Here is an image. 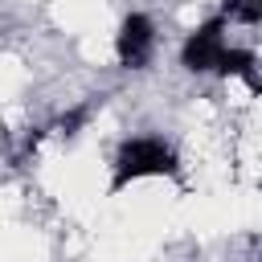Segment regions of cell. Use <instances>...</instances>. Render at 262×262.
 <instances>
[{"label":"cell","mask_w":262,"mask_h":262,"mask_svg":"<svg viewBox=\"0 0 262 262\" xmlns=\"http://www.w3.org/2000/svg\"><path fill=\"white\" fill-rule=\"evenodd\" d=\"M156 49V25L143 16V12H131L123 25H119V37H115V53L127 70H143L147 57Z\"/></svg>","instance_id":"3"},{"label":"cell","mask_w":262,"mask_h":262,"mask_svg":"<svg viewBox=\"0 0 262 262\" xmlns=\"http://www.w3.org/2000/svg\"><path fill=\"white\" fill-rule=\"evenodd\" d=\"M82 119H86V111H82V106H78V111H70V115L61 119V135H74V131L82 127Z\"/></svg>","instance_id":"5"},{"label":"cell","mask_w":262,"mask_h":262,"mask_svg":"<svg viewBox=\"0 0 262 262\" xmlns=\"http://www.w3.org/2000/svg\"><path fill=\"white\" fill-rule=\"evenodd\" d=\"M225 45H229V41H225V16H213V20H205L201 29L188 33V41H184V49H180V61H184V70H192V74L217 70Z\"/></svg>","instance_id":"2"},{"label":"cell","mask_w":262,"mask_h":262,"mask_svg":"<svg viewBox=\"0 0 262 262\" xmlns=\"http://www.w3.org/2000/svg\"><path fill=\"white\" fill-rule=\"evenodd\" d=\"M225 20H237V25H258L262 20V0H225Z\"/></svg>","instance_id":"4"},{"label":"cell","mask_w":262,"mask_h":262,"mask_svg":"<svg viewBox=\"0 0 262 262\" xmlns=\"http://www.w3.org/2000/svg\"><path fill=\"white\" fill-rule=\"evenodd\" d=\"M176 172V156L164 139H151V135H139V139H127L115 156V180L111 188H127L131 180H143V176H172Z\"/></svg>","instance_id":"1"}]
</instances>
